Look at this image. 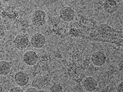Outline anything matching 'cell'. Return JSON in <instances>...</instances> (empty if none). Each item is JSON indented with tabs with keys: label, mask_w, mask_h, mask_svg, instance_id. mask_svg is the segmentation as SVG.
<instances>
[{
	"label": "cell",
	"mask_w": 123,
	"mask_h": 92,
	"mask_svg": "<svg viewBox=\"0 0 123 92\" xmlns=\"http://www.w3.org/2000/svg\"><path fill=\"white\" fill-rule=\"evenodd\" d=\"M5 35V28L2 25L0 24V39L3 38Z\"/></svg>",
	"instance_id": "obj_12"
},
{
	"label": "cell",
	"mask_w": 123,
	"mask_h": 92,
	"mask_svg": "<svg viewBox=\"0 0 123 92\" xmlns=\"http://www.w3.org/2000/svg\"><path fill=\"white\" fill-rule=\"evenodd\" d=\"M39 57L37 54L33 51H27L23 56L24 61L28 66H34L37 63Z\"/></svg>",
	"instance_id": "obj_6"
},
{
	"label": "cell",
	"mask_w": 123,
	"mask_h": 92,
	"mask_svg": "<svg viewBox=\"0 0 123 92\" xmlns=\"http://www.w3.org/2000/svg\"><path fill=\"white\" fill-rule=\"evenodd\" d=\"M50 91L51 92H63V88L61 85L55 84L50 88Z\"/></svg>",
	"instance_id": "obj_11"
},
{
	"label": "cell",
	"mask_w": 123,
	"mask_h": 92,
	"mask_svg": "<svg viewBox=\"0 0 123 92\" xmlns=\"http://www.w3.org/2000/svg\"><path fill=\"white\" fill-rule=\"evenodd\" d=\"M98 83L95 79L92 77H86L83 80V86L86 91L93 92L97 89Z\"/></svg>",
	"instance_id": "obj_7"
},
{
	"label": "cell",
	"mask_w": 123,
	"mask_h": 92,
	"mask_svg": "<svg viewBox=\"0 0 123 92\" xmlns=\"http://www.w3.org/2000/svg\"><path fill=\"white\" fill-rule=\"evenodd\" d=\"M117 91L123 92V82L120 83L117 86Z\"/></svg>",
	"instance_id": "obj_15"
},
{
	"label": "cell",
	"mask_w": 123,
	"mask_h": 92,
	"mask_svg": "<svg viewBox=\"0 0 123 92\" xmlns=\"http://www.w3.org/2000/svg\"><path fill=\"white\" fill-rule=\"evenodd\" d=\"M3 8V4L1 1H0V13L1 12Z\"/></svg>",
	"instance_id": "obj_16"
},
{
	"label": "cell",
	"mask_w": 123,
	"mask_h": 92,
	"mask_svg": "<svg viewBox=\"0 0 123 92\" xmlns=\"http://www.w3.org/2000/svg\"><path fill=\"white\" fill-rule=\"evenodd\" d=\"M102 6L105 11L109 14H114L118 8L117 2L115 0H105Z\"/></svg>",
	"instance_id": "obj_8"
},
{
	"label": "cell",
	"mask_w": 123,
	"mask_h": 92,
	"mask_svg": "<svg viewBox=\"0 0 123 92\" xmlns=\"http://www.w3.org/2000/svg\"><path fill=\"white\" fill-rule=\"evenodd\" d=\"M91 61L95 66L100 67L104 65L106 60V57L104 53L100 51H95L91 56Z\"/></svg>",
	"instance_id": "obj_5"
},
{
	"label": "cell",
	"mask_w": 123,
	"mask_h": 92,
	"mask_svg": "<svg viewBox=\"0 0 123 92\" xmlns=\"http://www.w3.org/2000/svg\"><path fill=\"white\" fill-rule=\"evenodd\" d=\"M116 0V1H117V0Z\"/></svg>",
	"instance_id": "obj_19"
},
{
	"label": "cell",
	"mask_w": 123,
	"mask_h": 92,
	"mask_svg": "<svg viewBox=\"0 0 123 92\" xmlns=\"http://www.w3.org/2000/svg\"><path fill=\"white\" fill-rule=\"evenodd\" d=\"M30 43L33 48L36 49H41L45 45L46 40L42 34L36 33L33 34L31 37Z\"/></svg>",
	"instance_id": "obj_4"
},
{
	"label": "cell",
	"mask_w": 123,
	"mask_h": 92,
	"mask_svg": "<svg viewBox=\"0 0 123 92\" xmlns=\"http://www.w3.org/2000/svg\"><path fill=\"white\" fill-rule=\"evenodd\" d=\"M2 1L5 2H8V1H10L11 0H2Z\"/></svg>",
	"instance_id": "obj_18"
},
{
	"label": "cell",
	"mask_w": 123,
	"mask_h": 92,
	"mask_svg": "<svg viewBox=\"0 0 123 92\" xmlns=\"http://www.w3.org/2000/svg\"><path fill=\"white\" fill-rule=\"evenodd\" d=\"M38 92H46L44 90H42V89H39V90H38Z\"/></svg>",
	"instance_id": "obj_17"
},
{
	"label": "cell",
	"mask_w": 123,
	"mask_h": 92,
	"mask_svg": "<svg viewBox=\"0 0 123 92\" xmlns=\"http://www.w3.org/2000/svg\"><path fill=\"white\" fill-rule=\"evenodd\" d=\"M11 65L8 62L2 60L0 61V75L5 76L8 75L11 70Z\"/></svg>",
	"instance_id": "obj_10"
},
{
	"label": "cell",
	"mask_w": 123,
	"mask_h": 92,
	"mask_svg": "<svg viewBox=\"0 0 123 92\" xmlns=\"http://www.w3.org/2000/svg\"><path fill=\"white\" fill-rule=\"evenodd\" d=\"M13 43L16 48L23 50L28 46L30 44V40L26 34H20L17 35Z\"/></svg>",
	"instance_id": "obj_2"
},
{
	"label": "cell",
	"mask_w": 123,
	"mask_h": 92,
	"mask_svg": "<svg viewBox=\"0 0 123 92\" xmlns=\"http://www.w3.org/2000/svg\"><path fill=\"white\" fill-rule=\"evenodd\" d=\"M26 92H38V90L37 89H36V88L33 87H30L27 89L25 91Z\"/></svg>",
	"instance_id": "obj_14"
},
{
	"label": "cell",
	"mask_w": 123,
	"mask_h": 92,
	"mask_svg": "<svg viewBox=\"0 0 123 92\" xmlns=\"http://www.w3.org/2000/svg\"><path fill=\"white\" fill-rule=\"evenodd\" d=\"M47 14L43 10H37L32 15L31 22L35 26L41 27L45 25L47 22Z\"/></svg>",
	"instance_id": "obj_1"
},
{
	"label": "cell",
	"mask_w": 123,
	"mask_h": 92,
	"mask_svg": "<svg viewBox=\"0 0 123 92\" xmlns=\"http://www.w3.org/2000/svg\"><path fill=\"white\" fill-rule=\"evenodd\" d=\"M60 16L63 21L67 22H72L75 17L74 10L69 6H65L62 8L60 11Z\"/></svg>",
	"instance_id": "obj_3"
},
{
	"label": "cell",
	"mask_w": 123,
	"mask_h": 92,
	"mask_svg": "<svg viewBox=\"0 0 123 92\" xmlns=\"http://www.w3.org/2000/svg\"><path fill=\"white\" fill-rule=\"evenodd\" d=\"M14 81L18 85L23 87L27 85L30 80V77L27 73L19 71L15 74Z\"/></svg>",
	"instance_id": "obj_9"
},
{
	"label": "cell",
	"mask_w": 123,
	"mask_h": 92,
	"mask_svg": "<svg viewBox=\"0 0 123 92\" xmlns=\"http://www.w3.org/2000/svg\"><path fill=\"white\" fill-rule=\"evenodd\" d=\"M10 92H23L24 91L22 89L19 87H14L10 89L9 91Z\"/></svg>",
	"instance_id": "obj_13"
}]
</instances>
